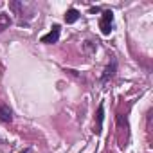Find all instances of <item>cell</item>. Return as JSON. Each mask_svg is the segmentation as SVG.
I'll return each mask as SVG.
<instances>
[{
  "label": "cell",
  "mask_w": 153,
  "mask_h": 153,
  "mask_svg": "<svg viewBox=\"0 0 153 153\" xmlns=\"http://www.w3.org/2000/svg\"><path fill=\"white\" fill-rule=\"evenodd\" d=\"M112 22H114V13L112 11H105L103 16H101V22H99V27H101L103 34H110L112 33Z\"/></svg>",
  "instance_id": "1"
},
{
  "label": "cell",
  "mask_w": 153,
  "mask_h": 153,
  "mask_svg": "<svg viewBox=\"0 0 153 153\" xmlns=\"http://www.w3.org/2000/svg\"><path fill=\"white\" fill-rule=\"evenodd\" d=\"M58 38H59V25H52L51 33L42 36V43H56Z\"/></svg>",
  "instance_id": "2"
},
{
  "label": "cell",
  "mask_w": 153,
  "mask_h": 153,
  "mask_svg": "<svg viewBox=\"0 0 153 153\" xmlns=\"http://www.w3.org/2000/svg\"><path fill=\"white\" fill-rule=\"evenodd\" d=\"M11 119H13L11 108L6 103H0V121H2V123H11Z\"/></svg>",
  "instance_id": "3"
},
{
  "label": "cell",
  "mask_w": 153,
  "mask_h": 153,
  "mask_svg": "<svg viewBox=\"0 0 153 153\" xmlns=\"http://www.w3.org/2000/svg\"><path fill=\"white\" fill-rule=\"evenodd\" d=\"M78 18H79V13L76 11V9H68V11L65 13V22H67V24H74Z\"/></svg>",
  "instance_id": "4"
},
{
  "label": "cell",
  "mask_w": 153,
  "mask_h": 153,
  "mask_svg": "<svg viewBox=\"0 0 153 153\" xmlns=\"http://www.w3.org/2000/svg\"><path fill=\"white\" fill-rule=\"evenodd\" d=\"M9 24H11V18L7 16V15H0V33H2V31H6L7 27H9Z\"/></svg>",
  "instance_id": "5"
},
{
  "label": "cell",
  "mask_w": 153,
  "mask_h": 153,
  "mask_svg": "<svg viewBox=\"0 0 153 153\" xmlns=\"http://www.w3.org/2000/svg\"><path fill=\"white\" fill-rule=\"evenodd\" d=\"M101 123H103V105L99 106V110H97V126H96V133H101Z\"/></svg>",
  "instance_id": "6"
},
{
  "label": "cell",
  "mask_w": 153,
  "mask_h": 153,
  "mask_svg": "<svg viewBox=\"0 0 153 153\" xmlns=\"http://www.w3.org/2000/svg\"><path fill=\"white\" fill-rule=\"evenodd\" d=\"M114 70H115V63H112L106 70H105V74H103V79H108V78H112L114 76Z\"/></svg>",
  "instance_id": "7"
},
{
  "label": "cell",
  "mask_w": 153,
  "mask_h": 153,
  "mask_svg": "<svg viewBox=\"0 0 153 153\" xmlns=\"http://www.w3.org/2000/svg\"><path fill=\"white\" fill-rule=\"evenodd\" d=\"M22 153H25V151H22Z\"/></svg>",
  "instance_id": "8"
}]
</instances>
